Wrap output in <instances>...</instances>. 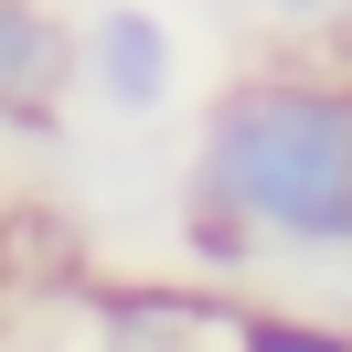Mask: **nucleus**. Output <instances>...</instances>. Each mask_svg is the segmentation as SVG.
Instances as JSON below:
<instances>
[{
	"instance_id": "nucleus-1",
	"label": "nucleus",
	"mask_w": 352,
	"mask_h": 352,
	"mask_svg": "<svg viewBox=\"0 0 352 352\" xmlns=\"http://www.w3.org/2000/svg\"><path fill=\"white\" fill-rule=\"evenodd\" d=\"M182 203L224 214L267 278L352 245V65H256L203 96Z\"/></svg>"
},
{
	"instance_id": "nucleus-2",
	"label": "nucleus",
	"mask_w": 352,
	"mask_h": 352,
	"mask_svg": "<svg viewBox=\"0 0 352 352\" xmlns=\"http://www.w3.org/2000/svg\"><path fill=\"white\" fill-rule=\"evenodd\" d=\"M75 107L129 139L182 118V32L160 0H86L75 11Z\"/></svg>"
},
{
	"instance_id": "nucleus-3",
	"label": "nucleus",
	"mask_w": 352,
	"mask_h": 352,
	"mask_svg": "<svg viewBox=\"0 0 352 352\" xmlns=\"http://www.w3.org/2000/svg\"><path fill=\"white\" fill-rule=\"evenodd\" d=\"M75 118V11L0 0V139H65Z\"/></svg>"
},
{
	"instance_id": "nucleus-4",
	"label": "nucleus",
	"mask_w": 352,
	"mask_h": 352,
	"mask_svg": "<svg viewBox=\"0 0 352 352\" xmlns=\"http://www.w3.org/2000/svg\"><path fill=\"white\" fill-rule=\"evenodd\" d=\"M86 342L96 352H214L224 342V288H192V278H96L86 288Z\"/></svg>"
},
{
	"instance_id": "nucleus-5",
	"label": "nucleus",
	"mask_w": 352,
	"mask_h": 352,
	"mask_svg": "<svg viewBox=\"0 0 352 352\" xmlns=\"http://www.w3.org/2000/svg\"><path fill=\"white\" fill-rule=\"evenodd\" d=\"M214 352H352V331L309 299H278V288H245L224 299V342Z\"/></svg>"
},
{
	"instance_id": "nucleus-6",
	"label": "nucleus",
	"mask_w": 352,
	"mask_h": 352,
	"mask_svg": "<svg viewBox=\"0 0 352 352\" xmlns=\"http://www.w3.org/2000/svg\"><path fill=\"white\" fill-rule=\"evenodd\" d=\"M278 299H309V309H331V320L352 331V245H331V256H299V267H278Z\"/></svg>"
},
{
	"instance_id": "nucleus-7",
	"label": "nucleus",
	"mask_w": 352,
	"mask_h": 352,
	"mask_svg": "<svg viewBox=\"0 0 352 352\" xmlns=\"http://www.w3.org/2000/svg\"><path fill=\"white\" fill-rule=\"evenodd\" d=\"M288 32H352V0H267Z\"/></svg>"
}]
</instances>
